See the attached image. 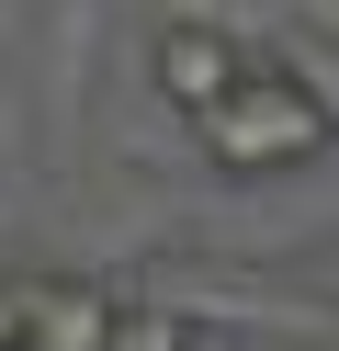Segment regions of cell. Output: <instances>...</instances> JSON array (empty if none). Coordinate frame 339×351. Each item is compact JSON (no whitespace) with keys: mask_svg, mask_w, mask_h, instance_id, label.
<instances>
[{"mask_svg":"<svg viewBox=\"0 0 339 351\" xmlns=\"http://www.w3.org/2000/svg\"><path fill=\"white\" fill-rule=\"evenodd\" d=\"M192 125H203V159L238 170V182H260V170H305V159H328V147H339V114L283 69V57H249V69L226 80Z\"/></svg>","mask_w":339,"mask_h":351,"instance_id":"1","label":"cell"},{"mask_svg":"<svg viewBox=\"0 0 339 351\" xmlns=\"http://www.w3.org/2000/svg\"><path fill=\"white\" fill-rule=\"evenodd\" d=\"M113 306H125V295L57 272V283H23L12 317H23V351H102V340H113Z\"/></svg>","mask_w":339,"mask_h":351,"instance_id":"2","label":"cell"},{"mask_svg":"<svg viewBox=\"0 0 339 351\" xmlns=\"http://www.w3.org/2000/svg\"><path fill=\"white\" fill-rule=\"evenodd\" d=\"M238 69H249V46H238L226 23H170V34H158V91H170L181 114H203Z\"/></svg>","mask_w":339,"mask_h":351,"instance_id":"3","label":"cell"},{"mask_svg":"<svg viewBox=\"0 0 339 351\" xmlns=\"http://www.w3.org/2000/svg\"><path fill=\"white\" fill-rule=\"evenodd\" d=\"M102 351H192V328H181L170 306H113V340Z\"/></svg>","mask_w":339,"mask_h":351,"instance_id":"4","label":"cell"},{"mask_svg":"<svg viewBox=\"0 0 339 351\" xmlns=\"http://www.w3.org/2000/svg\"><path fill=\"white\" fill-rule=\"evenodd\" d=\"M0 351H23V317H12V295H0Z\"/></svg>","mask_w":339,"mask_h":351,"instance_id":"5","label":"cell"}]
</instances>
